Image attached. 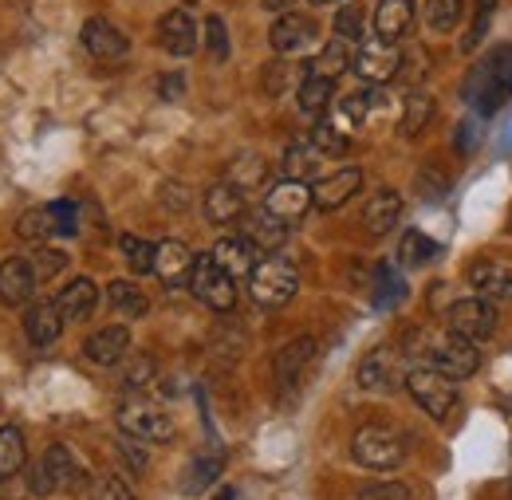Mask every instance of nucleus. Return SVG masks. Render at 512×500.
<instances>
[{"label": "nucleus", "instance_id": "1", "mask_svg": "<svg viewBox=\"0 0 512 500\" xmlns=\"http://www.w3.org/2000/svg\"><path fill=\"white\" fill-rule=\"evenodd\" d=\"M465 99L477 103L481 115H497L512 99V44L497 48L485 63L473 67L465 83Z\"/></svg>", "mask_w": 512, "mask_h": 500}, {"label": "nucleus", "instance_id": "2", "mask_svg": "<svg viewBox=\"0 0 512 500\" xmlns=\"http://www.w3.org/2000/svg\"><path fill=\"white\" fill-rule=\"evenodd\" d=\"M296 288H300V276L284 256H264L249 272V292L260 308H284L296 296Z\"/></svg>", "mask_w": 512, "mask_h": 500}, {"label": "nucleus", "instance_id": "3", "mask_svg": "<svg viewBox=\"0 0 512 500\" xmlns=\"http://www.w3.org/2000/svg\"><path fill=\"white\" fill-rule=\"evenodd\" d=\"M351 457L363 465V469H398L402 457H406V438L390 426H363L355 441H351Z\"/></svg>", "mask_w": 512, "mask_h": 500}, {"label": "nucleus", "instance_id": "4", "mask_svg": "<svg viewBox=\"0 0 512 500\" xmlns=\"http://www.w3.org/2000/svg\"><path fill=\"white\" fill-rule=\"evenodd\" d=\"M190 288H193V296H197L205 308H213V312H233V308H237V280H233L213 256L193 260Z\"/></svg>", "mask_w": 512, "mask_h": 500}, {"label": "nucleus", "instance_id": "5", "mask_svg": "<svg viewBox=\"0 0 512 500\" xmlns=\"http://www.w3.org/2000/svg\"><path fill=\"white\" fill-rule=\"evenodd\" d=\"M406 390L414 394V402L430 414V418H446L457 402V390H453V378H446L442 371H434L430 363L426 367H410L406 371Z\"/></svg>", "mask_w": 512, "mask_h": 500}, {"label": "nucleus", "instance_id": "6", "mask_svg": "<svg viewBox=\"0 0 512 500\" xmlns=\"http://www.w3.org/2000/svg\"><path fill=\"white\" fill-rule=\"evenodd\" d=\"M449 335L457 339H469V343H481L497 331V304L481 300V296H465V300H453L446 312Z\"/></svg>", "mask_w": 512, "mask_h": 500}, {"label": "nucleus", "instance_id": "7", "mask_svg": "<svg viewBox=\"0 0 512 500\" xmlns=\"http://www.w3.org/2000/svg\"><path fill=\"white\" fill-rule=\"evenodd\" d=\"M119 430L134 441H154V445H162V441L174 438V418L166 414V410H158V406H150V402H127V406H119Z\"/></svg>", "mask_w": 512, "mask_h": 500}, {"label": "nucleus", "instance_id": "8", "mask_svg": "<svg viewBox=\"0 0 512 500\" xmlns=\"http://www.w3.org/2000/svg\"><path fill=\"white\" fill-rule=\"evenodd\" d=\"M359 386L363 390H375V394H390V390H398L402 382H406V363H402V355L394 351V347H375L371 355H363L359 359Z\"/></svg>", "mask_w": 512, "mask_h": 500}, {"label": "nucleus", "instance_id": "9", "mask_svg": "<svg viewBox=\"0 0 512 500\" xmlns=\"http://www.w3.org/2000/svg\"><path fill=\"white\" fill-rule=\"evenodd\" d=\"M430 367L442 371L446 378H453V382H461V378H473L481 371V351H477V343H469V339L446 335V339H438V343L430 347Z\"/></svg>", "mask_w": 512, "mask_h": 500}, {"label": "nucleus", "instance_id": "10", "mask_svg": "<svg viewBox=\"0 0 512 500\" xmlns=\"http://www.w3.org/2000/svg\"><path fill=\"white\" fill-rule=\"evenodd\" d=\"M355 71H359L367 83H386V79H394V75L402 71V52H398V44H390L383 36L363 40L359 52H355Z\"/></svg>", "mask_w": 512, "mask_h": 500}, {"label": "nucleus", "instance_id": "11", "mask_svg": "<svg viewBox=\"0 0 512 500\" xmlns=\"http://www.w3.org/2000/svg\"><path fill=\"white\" fill-rule=\"evenodd\" d=\"M268 40H272V52H280V56H300V52H308V48L316 44V24H312L304 12H284V16L272 24Z\"/></svg>", "mask_w": 512, "mask_h": 500}, {"label": "nucleus", "instance_id": "12", "mask_svg": "<svg viewBox=\"0 0 512 500\" xmlns=\"http://www.w3.org/2000/svg\"><path fill=\"white\" fill-rule=\"evenodd\" d=\"M469 284H473V292L481 296V300H489V304H509L512 300V264L505 260H477L473 268H469Z\"/></svg>", "mask_w": 512, "mask_h": 500}, {"label": "nucleus", "instance_id": "13", "mask_svg": "<svg viewBox=\"0 0 512 500\" xmlns=\"http://www.w3.org/2000/svg\"><path fill=\"white\" fill-rule=\"evenodd\" d=\"M264 209H268L272 217H280L284 225H292V221H300V217L312 209V189H308V182H292V178H284L280 186L268 189Z\"/></svg>", "mask_w": 512, "mask_h": 500}, {"label": "nucleus", "instance_id": "14", "mask_svg": "<svg viewBox=\"0 0 512 500\" xmlns=\"http://www.w3.org/2000/svg\"><path fill=\"white\" fill-rule=\"evenodd\" d=\"M36 284H40V280H36V272H32V260L12 256V260L0 264V304H8V308L28 304L32 292H36Z\"/></svg>", "mask_w": 512, "mask_h": 500}, {"label": "nucleus", "instance_id": "15", "mask_svg": "<svg viewBox=\"0 0 512 500\" xmlns=\"http://www.w3.org/2000/svg\"><path fill=\"white\" fill-rule=\"evenodd\" d=\"M158 44L170 56H193V48H197V24H193V16L186 8H170L158 20Z\"/></svg>", "mask_w": 512, "mask_h": 500}, {"label": "nucleus", "instance_id": "16", "mask_svg": "<svg viewBox=\"0 0 512 500\" xmlns=\"http://www.w3.org/2000/svg\"><path fill=\"white\" fill-rule=\"evenodd\" d=\"M127 351H130V331L127 327H119V323L99 327V331L83 343V355H87L91 363H99V367H115V363H123Z\"/></svg>", "mask_w": 512, "mask_h": 500}, {"label": "nucleus", "instance_id": "17", "mask_svg": "<svg viewBox=\"0 0 512 500\" xmlns=\"http://www.w3.org/2000/svg\"><path fill=\"white\" fill-rule=\"evenodd\" d=\"M83 48H87L95 60H119V56H127V36H123L111 20L91 16V20L83 24Z\"/></svg>", "mask_w": 512, "mask_h": 500}, {"label": "nucleus", "instance_id": "18", "mask_svg": "<svg viewBox=\"0 0 512 500\" xmlns=\"http://www.w3.org/2000/svg\"><path fill=\"white\" fill-rule=\"evenodd\" d=\"M398 217H402V197L394 189H375L363 205V229L371 237H386L398 225Z\"/></svg>", "mask_w": 512, "mask_h": 500}, {"label": "nucleus", "instance_id": "19", "mask_svg": "<svg viewBox=\"0 0 512 500\" xmlns=\"http://www.w3.org/2000/svg\"><path fill=\"white\" fill-rule=\"evenodd\" d=\"M40 461H44V469H48L56 493H79V489L87 485V473H83V465L75 461V453H71L67 445H52Z\"/></svg>", "mask_w": 512, "mask_h": 500}, {"label": "nucleus", "instance_id": "20", "mask_svg": "<svg viewBox=\"0 0 512 500\" xmlns=\"http://www.w3.org/2000/svg\"><path fill=\"white\" fill-rule=\"evenodd\" d=\"M359 189H363V174H359V170H339V174L320 178V182L312 186V205H316V209H339V205H347Z\"/></svg>", "mask_w": 512, "mask_h": 500}, {"label": "nucleus", "instance_id": "21", "mask_svg": "<svg viewBox=\"0 0 512 500\" xmlns=\"http://www.w3.org/2000/svg\"><path fill=\"white\" fill-rule=\"evenodd\" d=\"M193 272V252L182 245V241H162V245H154V276L162 280V284H182L186 276Z\"/></svg>", "mask_w": 512, "mask_h": 500}, {"label": "nucleus", "instance_id": "22", "mask_svg": "<svg viewBox=\"0 0 512 500\" xmlns=\"http://www.w3.org/2000/svg\"><path fill=\"white\" fill-rule=\"evenodd\" d=\"M205 217L213 225H237L245 217V193L229 182H217L205 193Z\"/></svg>", "mask_w": 512, "mask_h": 500}, {"label": "nucleus", "instance_id": "23", "mask_svg": "<svg viewBox=\"0 0 512 500\" xmlns=\"http://www.w3.org/2000/svg\"><path fill=\"white\" fill-rule=\"evenodd\" d=\"M209 256H213L233 280H245L256 268V260H260V256H256V245L249 237H225V241H217V249L209 252Z\"/></svg>", "mask_w": 512, "mask_h": 500}, {"label": "nucleus", "instance_id": "24", "mask_svg": "<svg viewBox=\"0 0 512 500\" xmlns=\"http://www.w3.org/2000/svg\"><path fill=\"white\" fill-rule=\"evenodd\" d=\"M24 331L36 347H52L64 331V315L56 308V300H44V304H32L28 315H24Z\"/></svg>", "mask_w": 512, "mask_h": 500}, {"label": "nucleus", "instance_id": "25", "mask_svg": "<svg viewBox=\"0 0 512 500\" xmlns=\"http://www.w3.org/2000/svg\"><path fill=\"white\" fill-rule=\"evenodd\" d=\"M245 233L241 237H249L256 245V252H276L284 245V237H288V225L280 221V217H272L268 209H256V213H245Z\"/></svg>", "mask_w": 512, "mask_h": 500}, {"label": "nucleus", "instance_id": "26", "mask_svg": "<svg viewBox=\"0 0 512 500\" xmlns=\"http://www.w3.org/2000/svg\"><path fill=\"white\" fill-rule=\"evenodd\" d=\"M414 24V0H379L375 8V36L398 44Z\"/></svg>", "mask_w": 512, "mask_h": 500}, {"label": "nucleus", "instance_id": "27", "mask_svg": "<svg viewBox=\"0 0 512 500\" xmlns=\"http://www.w3.org/2000/svg\"><path fill=\"white\" fill-rule=\"evenodd\" d=\"M95 304H99V288H95V280H91V276H75L64 292L56 296L60 315H64V319H75V323L95 312Z\"/></svg>", "mask_w": 512, "mask_h": 500}, {"label": "nucleus", "instance_id": "28", "mask_svg": "<svg viewBox=\"0 0 512 500\" xmlns=\"http://www.w3.org/2000/svg\"><path fill=\"white\" fill-rule=\"evenodd\" d=\"M312 359H316V339H312V335L292 339V343L280 347V355H276V378H280V382H296V378L308 371Z\"/></svg>", "mask_w": 512, "mask_h": 500}, {"label": "nucleus", "instance_id": "29", "mask_svg": "<svg viewBox=\"0 0 512 500\" xmlns=\"http://www.w3.org/2000/svg\"><path fill=\"white\" fill-rule=\"evenodd\" d=\"M331 99H335V79H323V75H312V71L296 87V103H300L304 115H323L331 107Z\"/></svg>", "mask_w": 512, "mask_h": 500}, {"label": "nucleus", "instance_id": "30", "mask_svg": "<svg viewBox=\"0 0 512 500\" xmlns=\"http://www.w3.org/2000/svg\"><path fill=\"white\" fill-rule=\"evenodd\" d=\"M355 63V52H351V40H343V36H335L331 44H323L320 56L312 60V75H323V79H339L347 67Z\"/></svg>", "mask_w": 512, "mask_h": 500}, {"label": "nucleus", "instance_id": "31", "mask_svg": "<svg viewBox=\"0 0 512 500\" xmlns=\"http://www.w3.org/2000/svg\"><path fill=\"white\" fill-rule=\"evenodd\" d=\"M264 178H268V162H264L260 154H241V158H233L229 170H225V182L237 186L241 193L260 189L264 186Z\"/></svg>", "mask_w": 512, "mask_h": 500}, {"label": "nucleus", "instance_id": "32", "mask_svg": "<svg viewBox=\"0 0 512 500\" xmlns=\"http://www.w3.org/2000/svg\"><path fill=\"white\" fill-rule=\"evenodd\" d=\"M107 304L119 315H127V319H142V315L150 312L146 292H142L138 284H130V280H115V284L107 288Z\"/></svg>", "mask_w": 512, "mask_h": 500}, {"label": "nucleus", "instance_id": "33", "mask_svg": "<svg viewBox=\"0 0 512 500\" xmlns=\"http://www.w3.org/2000/svg\"><path fill=\"white\" fill-rule=\"evenodd\" d=\"M24 461H28V441L16 426H4L0 430V481L16 477L24 469Z\"/></svg>", "mask_w": 512, "mask_h": 500}, {"label": "nucleus", "instance_id": "34", "mask_svg": "<svg viewBox=\"0 0 512 500\" xmlns=\"http://www.w3.org/2000/svg\"><path fill=\"white\" fill-rule=\"evenodd\" d=\"M434 119V95L426 91H410L406 103H402V134L406 138H418L426 126Z\"/></svg>", "mask_w": 512, "mask_h": 500}, {"label": "nucleus", "instance_id": "35", "mask_svg": "<svg viewBox=\"0 0 512 500\" xmlns=\"http://www.w3.org/2000/svg\"><path fill=\"white\" fill-rule=\"evenodd\" d=\"M320 158L323 154L312 146V138H308V142H296V146H288V154H284V174H288L292 182H308V178H316Z\"/></svg>", "mask_w": 512, "mask_h": 500}, {"label": "nucleus", "instance_id": "36", "mask_svg": "<svg viewBox=\"0 0 512 500\" xmlns=\"http://www.w3.org/2000/svg\"><path fill=\"white\" fill-rule=\"evenodd\" d=\"M16 233H20L24 241H44V237H52V233H56L52 205H36V209H28V213L20 217V225H16Z\"/></svg>", "mask_w": 512, "mask_h": 500}, {"label": "nucleus", "instance_id": "37", "mask_svg": "<svg viewBox=\"0 0 512 500\" xmlns=\"http://www.w3.org/2000/svg\"><path fill=\"white\" fill-rule=\"evenodd\" d=\"M434 256H438V245H434L430 237H422V233H406L402 245H398V260H402L406 268H422V264H430Z\"/></svg>", "mask_w": 512, "mask_h": 500}, {"label": "nucleus", "instance_id": "38", "mask_svg": "<svg viewBox=\"0 0 512 500\" xmlns=\"http://www.w3.org/2000/svg\"><path fill=\"white\" fill-rule=\"evenodd\" d=\"M312 146L320 150L323 158H343L347 146H351V138L335 123H320V126H312Z\"/></svg>", "mask_w": 512, "mask_h": 500}, {"label": "nucleus", "instance_id": "39", "mask_svg": "<svg viewBox=\"0 0 512 500\" xmlns=\"http://www.w3.org/2000/svg\"><path fill=\"white\" fill-rule=\"evenodd\" d=\"M217 477H221V457H197L190 465V477L182 481V489H186V493H201V489H209Z\"/></svg>", "mask_w": 512, "mask_h": 500}, {"label": "nucleus", "instance_id": "40", "mask_svg": "<svg viewBox=\"0 0 512 500\" xmlns=\"http://www.w3.org/2000/svg\"><path fill=\"white\" fill-rule=\"evenodd\" d=\"M406 296V284L398 280V272L390 268V264H379V272H375V304L379 308H390L394 300H402Z\"/></svg>", "mask_w": 512, "mask_h": 500}, {"label": "nucleus", "instance_id": "41", "mask_svg": "<svg viewBox=\"0 0 512 500\" xmlns=\"http://www.w3.org/2000/svg\"><path fill=\"white\" fill-rule=\"evenodd\" d=\"M457 20H461V0H430V8H426L430 32H453Z\"/></svg>", "mask_w": 512, "mask_h": 500}, {"label": "nucleus", "instance_id": "42", "mask_svg": "<svg viewBox=\"0 0 512 500\" xmlns=\"http://www.w3.org/2000/svg\"><path fill=\"white\" fill-rule=\"evenodd\" d=\"M493 12H497V0H477V12H473V24H469V36H465V52H477L481 40L489 36V24H493Z\"/></svg>", "mask_w": 512, "mask_h": 500}, {"label": "nucleus", "instance_id": "43", "mask_svg": "<svg viewBox=\"0 0 512 500\" xmlns=\"http://www.w3.org/2000/svg\"><path fill=\"white\" fill-rule=\"evenodd\" d=\"M363 20H367V12H363V4H343L339 12H335V36H343V40H359L363 36Z\"/></svg>", "mask_w": 512, "mask_h": 500}, {"label": "nucleus", "instance_id": "44", "mask_svg": "<svg viewBox=\"0 0 512 500\" xmlns=\"http://www.w3.org/2000/svg\"><path fill=\"white\" fill-rule=\"evenodd\" d=\"M119 249L127 252V264L134 272H154V245L142 237H119Z\"/></svg>", "mask_w": 512, "mask_h": 500}, {"label": "nucleus", "instance_id": "45", "mask_svg": "<svg viewBox=\"0 0 512 500\" xmlns=\"http://www.w3.org/2000/svg\"><path fill=\"white\" fill-rule=\"evenodd\" d=\"M371 111V95H351L339 103V130H359Z\"/></svg>", "mask_w": 512, "mask_h": 500}, {"label": "nucleus", "instance_id": "46", "mask_svg": "<svg viewBox=\"0 0 512 500\" xmlns=\"http://www.w3.org/2000/svg\"><path fill=\"white\" fill-rule=\"evenodd\" d=\"M205 44H209L213 63L229 60V32H225V20H221V16H209V20H205Z\"/></svg>", "mask_w": 512, "mask_h": 500}, {"label": "nucleus", "instance_id": "47", "mask_svg": "<svg viewBox=\"0 0 512 500\" xmlns=\"http://www.w3.org/2000/svg\"><path fill=\"white\" fill-rule=\"evenodd\" d=\"M355 500H410V489L402 481H379V485H363Z\"/></svg>", "mask_w": 512, "mask_h": 500}, {"label": "nucleus", "instance_id": "48", "mask_svg": "<svg viewBox=\"0 0 512 500\" xmlns=\"http://www.w3.org/2000/svg\"><path fill=\"white\" fill-rule=\"evenodd\" d=\"M64 264H67V256L56 249H40L36 256H32V272H36V280H52Z\"/></svg>", "mask_w": 512, "mask_h": 500}, {"label": "nucleus", "instance_id": "49", "mask_svg": "<svg viewBox=\"0 0 512 500\" xmlns=\"http://www.w3.org/2000/svg\"><path fill=\"white\" fill-rule=\"evenodd\" d=\"M91 500H134V493L119 477H99L95 489H91Z\"/></svg>", "mask_w": 512, "mask_h": 500}, {"label": "nucleus", "instance_id": "50", "mask_svg": "<svg viewBox=\"0 0 512 500\" xmlns=\"http://www.w3.org/2000/svg\"><path fill=\"white\" fill-rule=\"evenodd\" d=\"M288 83H292V67H288V63H268V71H264V91H268V95H284Z\"/></svg>", "mask_w": 512, "mask_h": 500}, {"label": "nucleus", "instance_id": "51", "mask_svg": "<svg viewBox=\"0 0 512 500\" xmlns=\"http://www.w3.org/2000/svg\"><path fill=\"white\" fill-rule=\"evenodd\" d=\"M52 217H56V233H64V237L79 233V213H75L71 201H56L52 205Z\"/></svg>", "mask_w": 512, "mask_h": 500}, {"label": "nucleus", "instance_id": "52", "mask_svg": "<svg viewBox=\"0 0 512 500\" xmlns=\"http://www.w3.org/2000/svg\"><path fill=\"white\" fill-rule=\"evenodd\" d=\"M28 489H32V497H52V493H56V485H52V477H48L44 461H36V465H32V473H28Z\"/></svg>", "mask_w": 512, "mask_h": 500}, {"label": "nucleus", "instance_id": "53", "mask_svg": "<svg viewBox=\"0 0 512 500\" xmlns=\"http://www.w3.org/2000/svg\"><path fill=\"white\" fill-rule=\"evenodd\" d=\"M154 378V359L150 355H142V359H134L127 367V386H146Z\"/></svg>", "mask_w": 512, "mask_h": 500}, {"label": "nucleus", "instance_id": "54", "mask_svg": "<svg viewBox=\"0 0 512 500\" xmlns=\"http://www.w3.org/2000/svg\"><path fill=\"white\" fill-rule=\"evenodd\" d=\"M158 197H162L166 209H186V205H190V193H186V186H178V182H166Z\"/></svg>", "mask_w": 512, "mask_h": 500}, {"label": "nucleus", "instance_id": "55", "mask_svg": "<svg viewBox=\"0 0 512 500\" xmlns=\"http://www.w3.org/2000/svg\"><path fill=\"white\" fill-rule=\"evenodd\" d=\"M446 178H442V174H438V170H426V174H422V178H418V189H422V197H442V193H446Z\"/></svg>", "mask_w": 512, "mask_h": 500}, {"label": "nucleus", "instance_id": "56", "mask_svg": "<svg viewBox=\"0 0 512 500\" xmlns=\"http://www.w3.org/2000/svg\"><path fill=\"white\" fill-rule=\"evenodd\" d=\"M158 91H162V99H182V91H186V79H182V75H162Z\"/></svg>", "mask_w": 512, "mask_h": 500}, {"label": "nucleus", "instance_id": "57", "mask_svg": "<svg viewBox=\"0 0 512 500\" xmlns=\"http://www.w3.org/2000/svg\"><path fill=\"white\" fill-rule=\"evenodd\" d=\"M119 449H123V457L130 461V469H134V473H142V469H146V453H142V449H134V438L119 441Z\"/></svg>", "mask_w": 512, "mask_h": 500}, {"label": "nucleus", "instance_id": "58", "mask_svg": "<svg viewBox=\"0 0 512 500\" xmlns=\"http://www.w3.org/2000/svg\"><path fill=\"white\" fill-rule=\"evenodd\" d=\"M260 4H264V8H272V12H284L292 0H260Z\"/></svg>", "mask_w": 512, "mask_h": 500}, {"label": "nucleus", "instance_id": "59", "mask_svg": "<svg viewBox=\"0 0 512 500\" xmlns=\"http://www.w3.org/2000/svg\"><path fill=\"white\" fill-rule=\"evenodd\" d=\"M217 500H241V493H237V489H221V497Z\"/></svg>", "mask_w": 512, "mask_h": 500}, {"label": "nucleus", "instance_id": "60", "mask_svg": "<svg viewBox=\"0 0 512 500\" xmlns=\"http://www.w3.org/2000/svg\"><path fill=\"white\" fill-rule=\"evenodd\" d=\"M308 4H339V0H308Z\"/></svg>", "mask_w": 512, "mask_h": 500}, {"label": "nucleus", "instance_id": "61", "mask_svg": "<svg viewBox=\"0 0 512 500\" xmlns=\"http://www.w3.org/2000/svg\"><path fill=\"white\" fill-rule=\"evenodd\" d=\"M509 500H512V497H509Z\"/></svg>", "mask_w": 512, "mask_h": 500}]
</instances>
